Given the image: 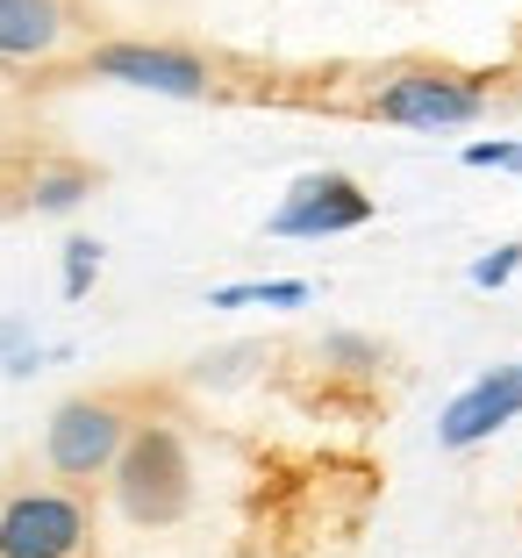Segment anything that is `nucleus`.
I'll return each mask as SVG.
<instances>
[{
  "mask_svg": "<svg viewBox=\"0 0 522 558\" xmlns=\"http://www.w3.org/2000/svg\"><path fill=\"white\" fill-rule=\"evenodd\" d=\"M373 116L393 122V130H465V122L487 116V86L465 80V72L409 65L373 86Z\"/></svg>",
  "mask_w": 522,
  "mask_h": 558,
  "instance_id": "obj_2",
  "label": "nucleus"
},
{
  "mask_svg": "<svg viewBox=\"0 0 522 558\" xmlns=\"http://www.w3.org/2000/svg\"><path fill=\"white\" fill-rule=\"evenodd\" d=\"M308 279H236V287H215L208 308H308Z\"/></svg>",
  "mask_w": 522,
  "mask_h": 558,
  "instance_id": "obj_9",
  "label": "nucleus"
},
{
  "mask_svg": "<svg viewBox=\"0 0 522 558\" xmlns=\"http://www.w3.org/2000/svg\"><path fill=\"white\" fill-rule=\"evenodd\" d=\"M265 359V351L258 344H236V351H215V359H201L194 365V379H201V387H222V379H244L251 373V365H258Z\"/></svg>",
  "mask_w": 522,
  "mask_h": 558,
  "instance_id": "obj_14",
  "label": "nucleus"
},
{
  "mask_svg": "<svg viewBox=\"0 0 522 558\" xmlns=\"http://www.w3.org/2000/svg\"><path fill=\"white\" fill-rule=\"evenodd\" d=\"M323 359L343 365V373H373V365H379V344H373V337H359V329H329V337H323Z\"/></svg>",
  "mask_w": 522,
  "mask_h": 558,
  "instance_id": "obj_13",
  "label": "nucleus"
},
{
  "mask_svg": "<svg viewBox=\"0 0 522 558\" xmlns=\"http://www.w3.org/2000/svg\"><path fill=\"white\" fill-rule=\"evenodd\" d=\"M365 222H373V194L351 172H301L287 201L265 215V236H351Z\"/></svg>",
  "mask_w": 522,
  "mask_h": 558,
  "instance_id": "obj_5",
  "label": "nucleus"
},
{
  "mask_svg": "<svg viewBox=\"0 0 522 558\" xmlns=\"http://www.w3.org/2000/svg\"><path fill=\"white\" fill-rule=\"evenodd\" d=\"M86 194H94V172H86V165H44V172L29 180V208L36 215H72Z\"/></svg>",
  "mask_w": 522,
  "mask_h": 558,
  "instance_id": "obj_10",
  "label": "nucleus"
},
{
  "mask_svg": "<svg viewBox=\"0 0 522 558\" xmlns=\"http://www.w3.org/2000/svg\"><path fill=\"white\" fill-rule=\"evenodd\" d=\"M100 258H108V251H100L94 236H72V244H65V301H86V294H94Z\"/></svg>",
  "mask_w": 522,
  "mask_h": 558,
  "instance_id": "obj_11",
  "label": "nucleus"
},
{
  "mask_svg": "<svg viewBox=\"0 0 522 558\" xmlns=\"http://www.w3.org/2000/svg\"><path fill=\"white\" fill-rule=\"evenodd\" d=\"M86 72L114 86H136V94H165V100H208V65L180 44H94L86 50Z\"/></svg>",
  "mask_w": 522,
  "mask_h": 558,
  "instance_id": "obj_6",
  "label": "nucleus"
},
{
  "mask_svg": "<svg viewBox=\"0 0 522 558\" xmlns=\"http://www.w3.org/2000/svg\"><path fill=\"white\" fill-rule=\"evenodd\" d=\"M508 423H522V365H494L465 395H451V409L437 423V444L444 451H473V444H487Z\"/></svg>",
  "mask_w": 522,
  "mask_h": 558,
  "instance_id": "obj_7",
  "label": "nucleus"
},
{
  "mask_svg": "<svg viewBox=\"0 0 522 558\" xmlns=\"http://www.w3.org/2000/svg\"><path fill=\"white\" fill-rule=\"evenodd\" d=\"M72 44L65 0H0V65H36Z\"/></svg>",
  "mask_w": 522,
  "mask_h": 558,
  "instance_id": "obj_8",
  "label": "nucleus"
},
{
  "mask_svg": "<svg viewBox=\"0 0 522 558\" xmlns=\"http://www.w3.org/2000/svg\"><path fill=\"white\" fill-rule=\"evenodd\" d=\"M515 272H522V244H494V251H479V258H473V272H465V279H473L479 294H501Z\"/></svg>",
  "mask_w": 522,
  "mask_h": 558,
  "instance_id": "obj_12",
  "label": "nucleus"
},
{
  "mask_svg": "<svg viewBox=\"0 0 522 558\" xmlns=\"http://www.w3.org/2000/svg\"><path fill=\"white\" fill-rule=\"evenodd\" d=\"M94 523L72 487H22L0 509V558H80Z\"/></svg>",
  "mask_w": 522,
  "mask_h": 558,
  "instance_id": "obj_4",
  "label": "nucleus"
},
{
  "mask_svg": "<svg viewBox=\"0 0 522 558\" xmlns=\"http://www.w3.org/2000/svg\"><path fill=\"white\" fill-rule=\"evenodd\" d=\"M130 437H136V423L114 401H94V395H80V401H65V409L50 415V429H44V465L58 480H100V473H114V459L130 451Z\"/></svg>",
  "mask_w": 522,
  "mask_h": 558,
  "instance_id": "obj_3",
  "label": "nucleus"
},
{
  "mask_svg": "<svg viewBox=\"0 0 522 558\" xmlns=\"http://www.w3.org/2000/svg\"><path fill=\"white\" fill-rule=\"evenodd\" d=\"M22 351H29V323H0V373H8Z\"/></svg>",
  "mask_w": 522,
  "mask_h": 558,
  "instance_id": "obj_16",
  "label": "nucleus"
},
{
  "mask_svg": "<svg viewBox=\"0 0 522 558\" xmlns=\"http://www.w3.org/2000/svg\"><path fill=\"white\" fill-rule=\"evenodd\" d=\"M465 165H473V172H522V144H508V136L465 144Z\"/></svg>",
  "mask_w": 522,
  "mask_h": 558,
  "instance_id": "obj_15",
  "label": "nucleus"
},
{
  "mask_svg": "<svg viewBox=\"0 0 522 558\" xmlns=\"http://www.w3.org/2000/svg\"><path fill=\"white\" fill-rule=\"evenodd\" d=\"M114 509L130 515L136 530H165L194 509V459H186V437L172 423H136L130 451L114 459L108 473Z\"/></svg>",
  "mask_w": 522,
  "mask_h": 558,
  "instance_id": "obj_1",
  "label": "nucleus"
}]
</instances>
